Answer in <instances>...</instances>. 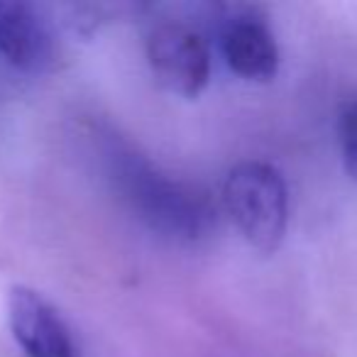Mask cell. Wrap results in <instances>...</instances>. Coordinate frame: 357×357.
<instances>
[{
	"label": "cell",
	"instance_id": "obj_1",
	"mask_svg": "<svg viewBox=\"0 0 357 357\" xmlns=\"http://www.w3.org/2000/svg\"><path fill=\"white\" fill-rule=\"evenodd\" d=\"M108 164L120 199L159 238L196 245L215 230V206L206 191L159 172L130 147L110 149Z\"/></svg>",
	"mask_w": 357,
	"mask_h": 357
},
{
	"label": "cell",
	"instance_id": "obj_2",
	"mask_svg": "<svg viewBox=\"0 0 357 357\" xmlns=\"http://www.w3.org/2000/svg\"><path fill=\"white\" fill-rule=\"evenodd\" d=\"M223 206L248 245L277 252L289 225V189L277 167L259 159L235 164L225 176Z\"/></svg>",
	"mask_w": 357,
	"mask_h": 357
},
{
	"label": "cell",
	"instance_id": "obj_3",
	"mask_svg": "<svg viewBox=\"0 0 357 357\" xmlns=\"http://www.w3.org/2000/svg\"><path fill=\"white\" fill-rule=\"evenodd\" d=\"M152 76L167 93L194 100L211 81V50L206 40L181 22H157L144 40Z\"/></svg>",
	"mask_w": 357,
	"mask_h": 357
},
{
	"label": "cell",
	"instance_id": "obj_4",
	"mask_svg": "<svg viewBox=\"0 0 357 357\" xmlns=\"http://www.w3.org/2000/svg\"><path fill=\"white\" fill-rule=\"evenodd\" d=\"M8 326L25 357H76L59 313L25 284H15L8 291Z\"/></svg>",
	"mask_w": 357,
	"mask_h": 357
},
{
	"label": "cell",
	"instance_id": "obj_5",
	"mask_svg": "<svg viewBox=\"0 0 357 357\" xmlns=\"http://www.w3.org/2000/svg\"><path fill=\"white\" fill-rule=\"evenodd\" d=\"M220 52L235 76L267 84L279 71V47L267 22L252 10H235L223 17Z\"/></svg>",
	"mask_w": 357,
	"mask_h": 357
},
{
	"label": "cell",
	"instance_id": "obj_6",
	"mask_svg": "<svg viewBox=\"0 0 357 357\" xmlns=\"http://www.w3.org/2000/svg\"><path fill=\"white\" fill-rule=\"evenodd\" d=\"M0 56L22 71H47L54 64V35L27 3L0 0Z\"/></svg>",
	"mask_w": 357,
	"mask_h": 357
},
{
	"label": "cell",
	"instance_id": "obj_7",
	"mask_svg": "<svg viewBox=\"0 0 357 357\" xmlns=\"http://www.w3.org/2000/svg\"><path fill=\"white\" fill-rule=\"evenodd\" d=\"M337 139H340L342 167L357 184V96L340 108L337 115Z\"/></svg>",
	"mask_w": 357,
	"mask_h": 357
}]
</instances>
